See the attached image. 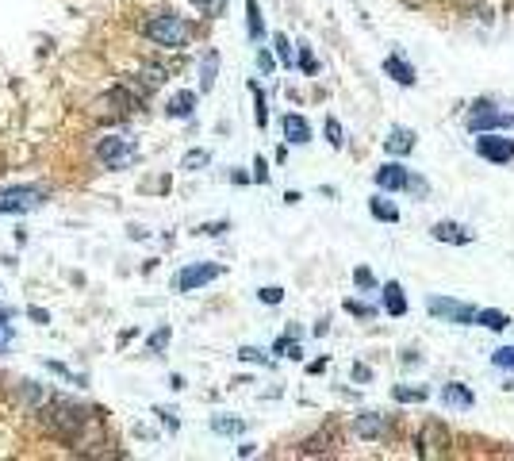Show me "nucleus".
Segmentation results:
<instances>
[{"label": "nucleus", "mask_w": 514, "mask_h": 461, "mask_svg": "<svg viewBox=\"0 0 514 461\" xmlns=\"http://www.w3.org/2000/svg\"><path fill=\"white\" fill-rule=\"evenodd\" d=\"M142 35L154 39L158 46L177 50V46H185L188 39H192V27H188V20H180V16H173V12H161V16H150V20L142 23Z\"/></svg>", "instance_id": "f257e3e1"}, {"label": "nucleus", "mask_w": 514, "mask_h": 461, "mask_svg": "<svg viewBox=\"0 0 514 461\" xmlns=\"http://www.w3.org/2000/svg\"><path fill=\"white\" fill-rule=\"evenodd\" d=\"M43 423L54 430V435L77 438V430L89 423V411L77 408V403H70V400H58V403H50V408H43Z\"/></svg>", "instance_id": "f03ea898"}, {"label": "nucleus", "mask_w": 514, "mask_h": 461, "mask_svg": "<svg viewBox=\"0 0 514 461\" xmlns=\"http://www.w3.org/2000/svg\"><path fill=\"white\" fill-rule=\"evenodd\" d=\"M43 204V189H31V185H8L0 189V215H23L31 208Z\"/></svg>", "instance_id": "7ed1b4c3"}, {"label": "nucleus", "mask_w": 514, "mask_h": 461, "mask_svg": "<svg viewBox=\"0 0 514 461\" xmlns=\"http://www.w3.org/2000/svg\"><path fill=\"white\" fill-rule=\"evenodd\" d=\"M97 158L108 169H123V166H131L138 158V146L131 143V139H123V135H108V139H100Z\"/></svg>", "instance_id": "20e7f679"}, {"label": "nucleus", "mask_w": 514, "mask_h": 461, "mask_svg": "<svg viewBox=\"0 0 514 461\" xmlns=\"http://www.w3.org/2000/svg\"><path fill=\"white\" fill-rule=\"evenodd\" d=\"M476 154H480L483 162L507 166V162H514V139H503L499 131H480V135H476Z\"/></svg>", "instance_id": "39448f33"}, {"label": "nucleus", "mask_w": 514, "mask_h": 461, "mask_svg": "<svg viewBox=\"0 0 514 461\" xmlns=\"http://www.w3.org/2000/svg\"><path fill=\"white\" fill-rule=\"evenodd\" d=\"M510 127V116L507 112H499L491 104V100H472V108H469V131H507Z\"/></svg>", "instance_id": "423d86ee"}, {"label": "nucleus", "mask_w": 514, "mask_h": 461, "mask_svg": "<svg viewBox=\"0 0 514 461\" xmlns=\"http://www.w3.org/2000/svg\"><path fill=\"white\" fill-rule=\"evenodd\" d=\"M426 312H430V315H442V319H449V323L469 327V323H472V315H476V308H472V304H464V300H453V296H430V300H426Z\"/></svg>", "instance_id": "0eeeda50"}, {"label": "nucleus", "mask_w": 514, "mask_h": 461, "mask_svg": "<svg viewBox=\"0 0 514 461\" xmlns=\"http://www.w3.org/2000/svg\"><path fill=\"white\" fill-rule=\"evenodd\" d=\"M219 273H223V269H219L215 261H199V266H188V269L177 273V288H180V293H196V288L207 285V281H215Z\"/></svg>", "instance_id": "6e6552de"}, {"label": "nucleus", "mask_w": 514, "mask_h": 461, "mask_svg": "<svg viewBox=\"0 0 514 461\" xmlns=\"http://www.w3.org/2000/svg\"><path fill=\"white\" fill-rule=\"evenodd\" d=\"M373 181H376V189H384V192H403V185H407V169L399 166V162H384L373 173Z\"/></svg>", "instance_id": "1a4fd4ad"}, {"label": "nucleus", "mask_w": 514, "mask_h": 461, "mask_svg": "<svg viewBox=\"0 0 514 461\" xmlns=\"http://www.w3.org/2000/svg\"><path fill=\"white\" fill-rule=\"evenodd\" d=\"M376 293H380V300H384V312L388 315H395V319L407 315V296H403V285H399V281H384Z\"/></svg>", "instance_id": "9d476101"}, {"label": "nucleus", "mask_w": 514, "mask_h": 461, "mask_svg": "<svg viewBox=\"0 0 514 461\" xmlns=\"http://www.w3.org/2000/svg\"><path fill=\"white\" fill-rule=\"evenodd\" d=\"M434 239L437 242H449V246H469L472 242V231L469 227H461V223H453V219H442V223H434Z\"/></svg>", "instance_id": "9b49d317"}, {"label": "nucleus", "mask_w": 514, "mask_h": 461, "mask_svg": "<svg viewBox=\"0 0 514 461\" xmlns=\"http://www.w3.org/2000/svg\"><path fill=\"white\" fill-rule=\"evenodd\" d=\"M442 403H445V408H456V411H472L476 396H472L469 384L453 381V384H445V389H442Z\"/></svg>", "instance_id": "f8f14e48"}, {"label": "nucleus", "mask_w": 514, "mask_h": 461, "mask_svg": "<svg viewBox=\"0 0 514 461\" xmlns=\"http://www.w3.org/2000/svg\"><path fill=\"white\" fill-rule=\"evenodd\" d=\"M384 73L392 77L395 85H415L418 77H415V65L403 58V54H388L384 58Z\"/></svg>", "instance_id": "ddd939ff"}, {"label": "nucleus", "mask_w": 514, "mask_h": 461, "mask_svg": "<svg viewBox=\"0 0 514 461\" xmlns=\"http://www.w3.org/2000/svg\"><path fill=\"white\" fill-rule=\"evenodd\" d=\"M354 430H357V438H380L388 430V416H380V411H365V416H357L354 423Z\"/></svg>", "instance_id": "4468645a"}, {"label": "nucleus", "mask_w": 514, "mask_h": 461, "mask_svg": "<svg viewBox=\"0 0 514 461\" xmlns=\"http://www.w3.org/2000/svg\"><path fill=\"white\" fill-rule=\"evenodd\" d=\"M284 139H288L292 146H303V143H311V124L303 116H296V112H288V116H284Z\"/></svg>", "instance_id": "2eb2a0df"}, {"label": "nucleus", "mask_w": 514, "mask_h": 461, "mask_svg": "<svg viewBox=\"0 0 514 461\" xmlns=\"http://www.w3.org/2000/svg\"><path fill=\"white\" fill-rule=\"evenodd\" d=\"M415 143H418V135H415V131L411 127H392V135H388L384 139V150H388V154H411V150H415Z\"/></svg>", "instance_id": "dca6fc26"}, {"label": "nucleus", "mask_w": 514, "mask_h": 461, "mask_svg": "<svg viewBox=\"0 0 514 461\" xmlns=\"http://www.w3.org/2000/svg\"><path fill=\"white\" fill-rule=\"evenodd\" d=\"M472 323L488 327V331H507V327H510V315H507V312H499V308H476Z\"/></svg>", "instance_id": "f3484780"}, {"label": "nucleus", "mask_w": 514, "mask_h": 461, "mask_svg": "<svg viewBox=\"0 0 514 461\" xmlns=\"http://www.w3.org/2000/svg\"><path fill=\"white\" fill-rule=\"evenodd\" d=\"M215 77H219V54L207 50L204 62H199V92H212V89H215Z\"/></svg>", "instance_id": "a211bd4d"}, {"label": "nucleus", "mask_w": 514, "mask_h": 461, "mask_svg": "<svg viewBox=\"0 0 514 461\" xmlns=\"http://www.w3.org/2000/svg\"><path fill=\"white\" fill-rule=\"evenodd\" d=\"M165 112H169L173 119H188V116L196 112V92H188V89H185V92H177V97L165 104Z\"/></svg>", "instance_id": "6ab92c4d"}, {"label": "nucleus", "mask_w": 514, "mask_h": 461, "mask_svg": "<svg viewBox=\"0 0 514 461\" xmlns=\"http://www.w3.org/2000/svg\"><path fill=\"white\" fill-rule=\"evenodd\" d=\"M368 212H373V219H380V223H399V208L392 200H380V196H373L368 200Z\"/></svg>", "instance_id": "aec40b11"}, {"label": "nucleus", "mask_w": 514, "mask_h": 461, "mask_svg": "<svg viewBox=\"0 0 514 461\" xmlns=\"http://www.w3.org/2000/svg\"><path fill=\"white\" fill-rule=\"evenodd\" d=\"M246 23H250V39L261 43V39H265V20H261V8H257V0H246Z\"/></svg>", "instance_id": "412c9836"}, {"label": "nucleus", "mask_w": 514, "mask_h": 461, "mask_svg": "<svg viewBox=\"0 0 514 461\" xmlns=\"http://www.w3.org/2000/svg\"><path fill=\"white\" fill-rule=\"evenodd\" d=\"M212 430H215V435H242V430H246V419H226V416H215V419H212Z\"/></svg>", "instance_id": "4be33fe9"}, {"label": "nucleus", "mask_w": 514, "mask_h": 461, "mask_svg": "<svg viewBox=\"0 0 514 461\" xmlns=\"http://www.w3.org/2000/svg\"><path fill=\"white\" fill-rule=\"evenodd\" d=\"M250 92H253V119H257V127H265V124H269V108H265V92L257 89V81L250 85Z\"/></svg>", "instance_id": "5701e85b"}, {"label": "nucleus", "mask_w": 514, "mask_h": 461, "mask_svg": "<svg viewBox=\"0 0 514 461\" xmlns=\"http://www.w3.org/2000/svg\"><path fill=\"white\" fill-rule=\"evenodd\" d=\"M392 396H395L399 403H407V400L418 403V400H426V396H430V392H426V389H407V384H395V389H392Z\"/></svg>", "instance_id": "b1692460"}, {"label": "nucleus", "mask_w": 514, "mask_h": 461, "mask_svg": "<svg viewBox=\"0 0 514 461\" xmlns=\"http://www.w3.org/2000/svg\"><path fill=\"white\" fill-rule=\"evenodd\" d=\"M491 365H495V369H514V342L499 346V350L491 354Z\"/></svg>", "instance_id": "393cba45"}, {"label": "nucleus", "mask_w": 514, "mask_h": 461, "mask_svg": "<svg viewBox=\"0 0 514 461\" xmlns=\"http://www.w3.org/2000/svg\"><path fill=\"white\" fill-rule=\"evenodd\" d=\"M403 192H411V196H418V200H426V192H430V185H426L422 177H415L411 169H407V185H403Z\"/></svg>", "instance_id": "a878e982"}, {"label": "nucleus", "mask_w": 514, "mask_h": 461, "mask_svg": "<svg viewBox=\"0 0 514 461\" xmlns=\"http://www.w3.org/2000/svg\"><path fill=\"white\" fill-rule=\"evenodd\" d=\"M273 46H277V58H280L284 65H292V62H296V54H292L288 35H273Z\"/></svg>", "instance_id": "bb28decb"}, {"label": "nucleus", "mask_w": 514, "mask_h": 461, "mask_svg": "<svg viewBox=\"0 0 514 461\" xmlns=\"http://www.w3.org/2000/svg\"><path fill=\"white\" fill-rule=\"evenodd\" d=\"M346 312H349V315H357V319H373V315L380 312V308H373V304H361V300L349 296V300H346Z\"/></svg>", "instance_id": "cd10ccee"}, {"label": "nucleus", "mask_w": 514, "mask_h": 461, "mask_svg": "<svg viewBox=\"0 0 514 461\" xmlns=\"http://www.w3.org/2000/svg\"><path fill=\"white\" fill-rule=\"evenodd\" d=\"M300 70L303 73H319V62H315V54H311L307 43H300Z\"/></svg>", "instance_id": "c85d7f7f"}, {"label": "nucleus", "mask_w": 514, "mask_h": 461, "mask_svg": "<svg viewBox=\"0 0 514 461\" xmlns=\"http://www.w3.org/2000/svg\"><path fill=\"white\" fill-rule=\"evenodd\" d=\"M327 143H330V146H341V143H346V131H341V124H338L334 116L327 119Z\"/></svg>", "instance_id": "c756f323"}, {"label": "nucleus", "mask_w": 514, "mask_h": 461, "mask_svg": "<svg viewBox=\"0 0 514 461\" xmlns=\"http://www.w3.org/2000/svg\"><path fill=\"white\" fill-rule=\"evenodd\" d=\"M354 281H357V288H368V293H376V277L368 273V266H357V273H354Z\"/></svg>", "instance_id": "7c9ffc66"}, {"label": "nucleus", "mask_w": 514, "mask_h": 461, "mask_svg": "<svg viewBox=\"0 0 514 461\" xmlns=\"http://www.w3.org/2000/svg\"><path fill=\"white\" fill-rule=\"evenodd\" d=\"M257 300H261V304H280V300H284V288L265 285V288H257Z\"/></svg>", "instance_id": "2f4dec72"}, {"label": "nucleus", "mask_w": 514, "mask_h": 461, "mask_svg": "<svg viewBox=\"0 0 514 461\" xmlns=\"http://www.w3.org/2000/svg\"><path fill=\"white\" fill-rule=\"evenodd\" d=\"M212 162V154H207V150H188L185 154V169H199V166H207Z\"/></svg>", "instance_id": "473e14b6"}, {"label": "nucleus", "mask_w": 514, "mask_h": 461, "mask_svg": "<svg viewBox=\"0 0 514 461\" xmlns=\"http://www.w3.org/2000/svg\"><path fill=\"white\" fill-rule=\"evenodd\" d=\"M142 81H146L150 89H158V85L165 81V70H161V65H146V70H142Z\"/></svg>", "instance_id": "72a5a7b5"}, {"label": "nucleus", "mask_w": 514, "mask_h": 461, "mask_svg": "<svg viewBox=\"0 0 514 461\" xmlns=\"http://www.w3.org/2000/svg\"><path fill=\"white\" fill-rule=\"evenodd\" d=\"M192 4L199 8V12H207V16H219L226 8V0H192Z\"/></svg>", "instance_id": "f704fd0d"}, {"label": "nucleus", "mask_w": 514, "mask_h": 461, "mask_svg": "<svg viewBox=\"0 0 514 461\" xmlns=\"http://www.w3.org/2000/svg\"><path fill=\"white\" fill-rule=\"evenodd\" d=\"M238 357H242V362H257V365H269V357H265L261 350H253V346H242V350H238Z\"/></svg>", "instance_id": "c9c22d12"}, {"label": "nucleus", "mask_w": 514, "mask_h": 461, "mask_svg": "<svg viewBox=\"0 0 514 461\" xmlns=\"http://www.w3.org/2000/svg\"><path fill=\"white\" fill-rule=\"evenodd\" d=\"M165 342H169V327H161V331H154V335H150V350H165Z\"/></svg>", "instance_id": "e433bc0d"}, {"label": "nucleus", "mask_w": 514, "mask_h": 461, "mask_svg": "<svg viewBox=\"0 0 514 461\" xmlns=\"http://www.w3.org/2000/svg\"><path fill=\"white\" fill-rule=\"evenodd\" d=\"M253 181H257V185L269 181V166H265V158H253Z\"/></svg>", "instance_id": "4c0bfd02"}, {"label": "nucleus", "mask_w": 514, "mask_h": 461, "mask_svg": "<svg viewBox=\"0 0 514 461\" xmlns=\"http://www.w3.org/2000/svg\"><path fill=\"white\" fill-rule=\"evenodd\" d=\"M158 416H161V423H165V427H169V430H177V416H173V411L158 408Z\"/></svg>", "instance_id": "58836bf2"}, {"label": "nucleus", "mask_w": 514, "mask_h": 461, "mask_svg": "<svg viewBox=\"0 0 514 461\" xmlns=\"http://www.w3.org/2000/svg\"><path fill=\"white\" fill-rule=\"evenodd\" d=\"M226 231V223H204V227H199V234H223Z\"/></svg>", "instance_id": "ea45409f"}, {"label": "nucleus", "mask_w": 514, "mask_h": 461, "mask_svg": "<svg viewBox=\"0 0 514 461\" xmlns=\"http://www.w3.org/2000/svg\"><path fill=\"white\" fill-rule=\"evenodd\" d=\"M23 396H27V400H31V403H39V400H43L39 384H27V389H23Z\"/></svg>", "instance_id": "a19ab883"}, {"label": "nucleus", "mask_w": 514, "mask_h": 461, "mask_svg": "<svg viewBox=\"0 0 514 461\" xmlns=\"http://www.w3.org/2000/svg\"><path fill=\"white\" fill-rule=\"evenodd\" d=\"M257 65H261V70L269 73V70H273V54H269V50H261V54H257Z\"/></svg>", "instance_id": "79ce46f5"}, {"label": "nucleus", "mask_w": 514, "mask_h": 461, "mask_svg": "<svg viewBox=\"0 0 514 461\" xmlns=\"http://www.w3.org/2000/svg\"><path fill=\"white\" fill-rule=\"evenodd\" d=\"M354 377L357 381H373V369H368V365H354Z\"/></svg>", "instance_id": "37998d69"}, {"label": "nucleus", "mask_w": 514, "mask_h": 461, "mask_svg": "<svg viewBox=\"0 0 514 461\" xmlns=\"http://www.w3.org/2000/svg\"><path fill=\"white\" fill-rule=\"evenodd\" d=\"M253 450H257V446H253V442H242V446H238V457H250V454H253Z\"/></svg>", "instance_id": "c03bdc74"}, {"label": "nucleus", "mask_w": 514, "mask_h": 461, "mask_svg": "<svg viewBox=\"0 0 514 461\" xmlns=\"http://www.w3.org/2000/svg\"><path fill=\"white\" fill-rule=\"evenodd\" d=\"M322 369H327V357H319V362L307 365V373H322Z\"/></svg>", "instance_id": "a18cd8bd"}, {"label": "nucleus", "mask_w": 514, "mask_h": 461, "mask_svg": "<svg viewBox=\"0 0 514 461\" xmlns=\"http://www.w3.org/2000/svg\"><path fill=\"white\" fill-rule=\"evenodd\" d=\"M510 131H514V116H510Z\"/></svg>", "instance_id": "49530a36"}]
</instances>
